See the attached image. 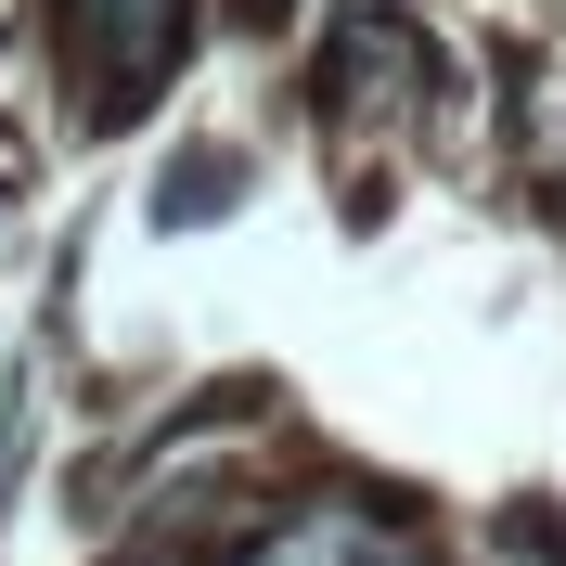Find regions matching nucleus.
Segmentation results:
<instances>
[{"instance_id": "obj_1", "label": "nucleus", "mask_w": 566, "mask_h": 566, "mask_svg": "<svg viewBox=\"0 0 566 566\" xmlns=\"http://www.w3.org/2000/svg\"><path fill=\"white\" fill-rule=\"evenodd\" d=\"M258 566H348V515H322V528H283Z\"/></svg>"}]
</instances>
